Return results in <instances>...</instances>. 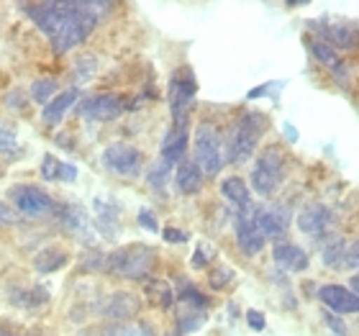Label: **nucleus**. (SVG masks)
Returning a JSON list of instances; mask_svg holds the SVG:
<instances>
[{
  "instance_id": "nucleus-24",
  "label": "nucleus",
  "mask_w": 359,
  "mask_h": 336,
  "mask_svg": "<svg viewBox=\"0 0 359 336\" xmlns=\"http://www.w3.org/2000/svg\"><path fill=\"white\" fill-rule=\"evenodd\" d=\"M205 318H208L205 311H195V308L182 306L177 314V331L180 334H193V331H198L205 323Z\"/></svg>"
},
{
  "instance_id": "nucleus-20",
  "label": "nucleus",
  "mask_w": 359,
  "mask_h": 336,
  "mask_svg": "<svg viewBox=\"0 0 359 336\" xmlns=\"http://www.w3.org/2000/svg\"><path fill=\"white\" fill-rule=\"evenodd\" d=\"M75 100H77V88H69V90H65V93H60L52 103L46 105L44 113H41L44 126H57V123H62L65 116H67V111L75 105Z\"/></svg>"
},
{
  "instance_id": "nucleus-17",
  "label": "nucleus",
  "mask_w": 359,
  "mask_h": 336,
  "mask_svg": "<svg viewBox=\"0 0 359 336\" xmlns=\"http://www.w3.org/2000/svg\"><path fill=\"white\" fill-rule=\"evenodd\" d=\"M272 257H275L277 267L287 269V272H306L308 269V254L298 244L280 241V244L272 247Z\"/></svg>"
},
{
  "instance_id": "nucleus-2",
  "label": "nucleus",
  "mask_w": 359,
  "mask_h": 336,
  "mask_svg": "<svg viewBox=\"0 0 359 336\" xmlns=\"http://www.w3.org/2000/svg\"><path fill=\"white\" fill-rule=\"evenodd\" d=\"M154 260H157V252L151 247H147V244H128V247L113 249L105 257V269L118 277L142 280L154 267Z\"/></svg>"
},
{
  "instance_id": "nucleus-22",
  "label": "nucleus",
  "mask_w": 359,
  "mask_h": 336,
  "mask_svg": "<svg viewBox=\"0 0 359 336\" xmlns=\"http://www.w3.org/2000/svg\"><path fill=\"white\" fill-rule=\"evenodd\" d=\"M144 290H147V298H149L151 306L157 308H172L175 303V290L172 285L167 283V280H149V283L144 285Z\"/></svg>"
},
{
  "instance_id": "nucleus-25",
  "label": "nucleus",
  "mask_w": 359,
  "mask_h": 336,
  "mask_svg": "<svg viewBox=\"0 0 359 336\" xmlns=\"http://www.w3.org/2000/svg\"><path fill=\"white\" fill-rule=\"evenodd\" d=\"M346 257H349V247H346L344 239L331 241V244H326V249H323V264L331 269L346 267Z\"/></svg>"
},
{
  "instance_id": "nucleus-5",
  "label": "nucleus",
  "mask_w": 359,
  "mask_h": 336,
  "mask_svg": "<svg viewBox=\"0 0 359 336\" xmlns=\"http://www.w3.org/2000/svg\"><path fill=\"white\" fill-rule=\"evenodd\" d=\"M195 93H198V80L190 67H180L170 77V108H172L175 121H187L190 108H193Z\"/></svg>"
},
{
  "instance_id": "nucleus-27",
  "label": "nucleus",
  "mask_w": 359,
  "mask_h": 336,
  "mask_svg": "<svg viewBox=\"0 0 359 336\" xmlns=\"http://www.w3.org/2000/svg\"><path fill=\"white\" fill-rule=\"evenodd\" d=\"M177 300H180V306H187V308H195V311H208V298L203 295L201 290H195L193 285H182L177 293Z\"/></svg>"
},
{
  "instance_id": "nucleus-34",
  "label": "nucleus",
  "mask_w": 359,
  "mask_h": 336,
  "mask_svg": "<svg viewBox=\"0 0 359 336\" xmlns=\"http://www.w3.org/2000/svg\"><path fill=\"white\" fill-rule=\"evenodd\" d=\"M0 152H15V128L0 121Z\"/></svg>"
},
{
  "instance_id": "nucleus-7",
  "label": "nucleus",
  "mask_w": 359,
  "mask_h": 336,
  "mask_svg": "<svg viewBox=\"0 0 359 336\" xmlns=\"http://www.w3.org/2000/svg\"><path fill=\"white\" fill-rule=\"evenodd\" d=\"M23 11H26L31 21L36 23L39 31H44L49 41H52L60 34L65 18H67L69 3H29V6H23Z\"/></svg>"
},
{
  "instance_id": "nucleus-38",
  "label": "nucleus",
  "mask_w": 359,
  "mask_h": 336,
  "mask_svg": "<svg viewBox=\"0 0 359 336\" xmlns=\"http://www.w3.org/2000/svg\"><path fill=\"white\" fill-rule=\"evenodd\" d=\"M162 236H165V241H170V244H185V241L190 239V236H187L185 231H180V229H165Z\"/></svg>"
},
{
  "instance_id": "nucleus-6",
  "label": "nucleus",
  "mask_w": 359,
  "mask_h": 336,
  "mask_svg": "<svg viewBox=\"0 0 359 336\" xmlns=\"http://www.w3.org/2000/svg\"><path fill=\"white\" fill-rule=\"evenodd\" d=\"M103 165L121 177H136L142 172L144 154L131 144H113L103 152Z\"/></svg>"
},
{
  "instance_id": "nucleus-13",
  "label": "nucleus",
  "mask_w": 359,
  "mask_h": 336,
  "mask_svg": "<svg viewBox=\"0 0 359 336\" xmlns=\"http://www.w3.org/2000/svg\"><path fill=\"white\" fill-rule=\"evenodd\" d=\"M233 229H236V244H239L241 252L249 254V257L259 254L264 249V244H267V236H264L262 229L255 224L252 216H236Z\"/></svg>"
},
{
  "instance_id": "nucleus-44",
  "label": "nucleus",
  "mask_w": 359,
  "mask_h": 336,
  "mask_svg": "<svg viewBox=\"0 0 359 336\" xmlns=\"http://www.w3.org/2000/svg\"><path fill=\"white\" fill-rule=\"evenodd\" d=\"M349 285H352V290H354V293H357V295H359V275H354L352 280H349Z\"/></svg>"
},
{
  "instance_id": "nucleus-40",
  "label": "nucleus",
  "mask_w": 359,
  "mask_h": 336,
  "mask_svg": "<svg viewBox=\"0 0 359 336\" xmlns=\"http://www.w3.org/2000/svg\"><path fill=\"white\" fill-rule=\"evenodd\" d=\"M326 321H329L331 331L339 336H346V326L341 323V318H337V314H326Z\"/></svg>"
},
{
  "instance_id": "nucleus-33",
  "label": "nucleus",
  "mask_w": 359,
  "mask_h": 336,
  "mask_svg": "<svg viewBox=\"0 0 359 336\" xmlns=\"http://www.w3.org/2000/svg\"><path fill=\"white\" fill-rule=\"evenodd\" d=\"M60 170H62V162L57 157L46 154V157L41 159V177H44L46 182H52V180H60Z\"/></svg>"
},
{
  "instance_id": "nucleus-26",
  "label": "nucleus",
  "mask_w": 359,
  "mask_h": 336,
  "mask_svg": "<svg viewBox=\"0 0 359 336\" xmlns=\"http://www.w3.org/2000/svg\"><path fill=\"white\" fill-rule=\"evenodd\" d=\"M57 80H52V77H41V80H34V85H31V98H34V103L39 105H49L54 100V95H57Z\"/></svg>"
},
{
  "instance_id": "nucleus-32",
  "label": "nucleus",
  "mask_w": 359,
  "mask_h": 336,
  "mask_svg": "<svg viewBox=\"0 0 359 336\" xmlns=\"http://www.w3.org/2000/svg\"><path fill=\"white\" fill-rule=\"evenodd\" d=\"M233 277H236V275H233L231 267H226V264H218L216 272L210 275V288H213V290H224V288L231 283Z\"/></svg>"
},
{
  "instance_id": "nucleus-18",
  "label": "nucleus",
  "mask_w": 359,
  "mask_h": 336,
  "mask_svg": "<svg viewBox=\"0 0 359 336\" xmlns=\"http://www.w3.org/2000/svg\"><path fill=\"white\" fill-rule=\"evenodd\" d=\"M221 193L239 208V216H252V213H255L252 193H249L247 182L241 177H226L224 182H221Z\"/></svg>"
},
{
  "instance_id": "nucleus-35",
  "label": "nucleus",
  "mask_w": 359,
  "mask_h": 336,
  "mask_svg": "<svg viewBox=\"0 0 359 336\" xmlns=\"http://www.w3.org/2000/svg\"><path fill=\"white\" fill-rule=\"evenodd\" d=\"M139 224L144 226V229H147V231H159V224H157V216H154V213H151L149 208H142L139 210Z\"/></svg>"
},
{
  "instance_id": "nucleus-28",
  "label": "nucleus",
  "mask_w": 359,
  "mask_h": 336,
  "mask_svg": "<svg viewBox=\"0 0 359 336\" xmlns=\"http://www.w3.org/2000/svg\"><path fill=\"white\" fill-rule=\"evenodd\" d=\"M49 300V293L36 285V288H31V290H21V293H13V303L18 308H34V306H41Z\"/></svg>"
},
{
  "instance_id": "nucleus-19",
  "label": "nucleus",
  "mask_w": 359,
  "mask_h": 336,
  "mask_svg": "<svg viewBox=\"0 0 359 336\" xmlns=\"http://www.w3.org/2000/svg\"><path fill=\"white\" fill-rule=\"evenodd\" d=\"M175 185L182 195H195L201 193L203 187V170L195 159H182L175 172Z\"/></svg>"
},
{
  "instance_id": "nucleus-10",
  "label": "nucleus",
  "mask_w": 359,
  "mask_h": 336,
  "mask_svg": "<svg viewBox=\"0 0 359 336\" xmlns=\"http://www.w3.org/2000/svg\"><path fill=\"white\" fill-rule=\"evenodd\" d=\"M121 113H123V100L118 95H113V93H100V95L85 98L83 103H80V116L88 121H97V123L118 119Z\"/></svg>"
},
{
  "instance_id": "nucleus-4",
  "label": "nucleus",
  "mask_w": 359,
  "mask_h": 336,
  "mask_svg": "<svg viewBox=\"0 0 359 336\" xmlns=\"http://www.w3.org/2000/svg\"><path fill=\"white\" fill-rule=\"evenodd\" d=\"M195 162L201 165L203 175H210V177L218 175L221 167L226 165L221 134L210 123H201L198 131H195Z\"/></svg>"
},
{
  "instance_id": "nucleus-43",
  "label": "nucleus",
  "mask_w": 359,
  "mask_h": 336,
  "mask_svg": "<svg viewBox=\"0 0 359 336\" xmlns=\"http://www.w3.org/2000/svg\"><path fill=\"white\" fill-rule=\"evenodd\" d=\"M346 267H357L359 269V241H354L349 247V257H346Z\"/></svg>"
},
{
  "instance_id": "nucleus-23",
  "label": "nucleus",
  "mask_w": 359,
  "mask_h": 336,
  "mask_svg": "<svg viewBox=\"0 0 359 336\" xmlns=\"http://www.w3.org/2000/svg\"><path fill=\"white\" fill-rule=\"evenodd\" d=\"M60 216L72 234H88L90 218L80 206H65V208H60Z\"/></svg>"
},
{
  "instance_id": "nucleus-36",
  "label": "nucleus",
  "mask_w": 359,
  "mask_h": 336,
  "mask_svg": "<svg viewBox=\"0 0 359 336\" xmlns=\"http://www.w3.org/2000/svg\"><path fill=\"white\" fill-rule=\"evenodd\" d=\"M18 224V210L11 208L8 203H0V226H13Z\"/></svg>"
},
{
  "instance_id": "nucleus-37",
  "label": "nucleus",
  "mask_w": 359,
  "mask_h": 336,
  "mask_svg": "<svg viewBox=\"0 0 359 336\" xmlns=\"http://www.w3.org/2000/svg\"><path fill=\"white\" fill-rule=\"evenodd\" d=\"M247 321H249V329H255V331H264V326H267V318H264V314H259V311H249Z\"/></svg>"
},
{
  "instance_id": "nucleus-30",
  "label": "nucleus",
  "mask_w": 359,
  "mask_h": 336,
  "mask_svg": "<svg viewBox=\"0 0 359 336\" xmlns=\"http://www.w3.org/2000/svg\"><path fill=\"white\" fill-rule=\"evenodd\" d=\"M311 54L316 57V62H321V65H326V67L337 69V49L334 46H329L326 41H321V39H313L311 41Z\"/></svg>"
},
{
  "instance_id": "nucleus-46",
  "label": "nucleus",
  "mask_w": 359,
  "mask_h": 336,
  "mask_svg": "<svg viewBox=\"0 0 359 336\" xmlns=\"http://www.w3.org/2000/svg\"><path fill=\"white\" fill-rule=\"evenodd\" d=\"M165 336H180V331H170V334H165Z\"/></svg>"
},
{
  "instance_id": "nucleus-47",
  "label": "nucleus",
  "mask_w": 359,
  "mask_h": 336,
  "mask_svg": "<svg viewBox=\"0 0 359 336\" xmlns=\"http://www.w3.org/2000/svg\"><path fill=\"white\" fill-rule=\"evenodd\" d=\"M0 175H3V167H0Z\"/></svg>"
},
{
  "instance_id": "nucleus-16",
  "label": "nucleus",
  "mask_w": 359,
  "mask_h": 336,
  "mask_svg": "<svg viewBox=\"0 0 359 336\" xmlns=\"http://www.w3.org/2000/svg\"><path fill=\"white\" fill-rule=\"evenodd\" d=\"M331 226V210L323 206V203H311L298 213V229L303 234H311V236H318Z\"/></svg>"
},
{
  "instance_id": "nucleus-39",
  "label": "nucleus",
  "mask_w": 359,
  "mask_h": 336,
  "mask_svg": "<svg viewBox=\"0 0 359 336\" xmlns=\"http://www.w3.org/2000/svg\"><path fill=\"white\" fill-rule=\"evenodd\" d=\"M105 267V257L103 254H93V257H83V269H103Z\"/></svg>"
},
{
  "instance_id": "nucleus-3",
  "label": "nucleus",
  "mask_w": 359,
  "mask_h": 336,
  "mask_svg": "<svg viewBox=\"0 0 359 336\" xmlns=\"http://www.w3.org/2000/svg\"><path fill=\"white\" fill-rule=\"evenodd\" d=\"M285 175H287L285 154L277 147H267V149L259 152V157L252 167V187H255L257 195L269 198L277 187L283 185Z\"/></svg>"
},
{
  "instance_id": "nucleus-31",
  "label": "nucleus",
  "mask_w": 359,
  "mask_h": 336,
  "mask_svg": "<svg viewBox=\"0 0 359 336\" xmlns=\"http://www.w3.org/2000/svg\"><path fill=\"white\" fill-rule=\"evenodd\" d=\"M100 336H154L149 329V323H139V326H123V323H113V326H103Z\"/></svg>"
},
{
  "instance_id": "nucleus-1",
  "label": "nucleus",
  "mask_w": 359,
  "mask_h": 336,
  "mask_svg": "<svg viewBox=\"0 0 359 336\" xmlns=\"http://www.w3.org/2000/svg\"><path fill=\"white\" fill-rule=\"evenodd\" d=\"M264 131H267L264 113H257V111L244 113V116L236 121V126H233L231 136H229V142H226V159H229L231 165H244V162H249L257 149V144H259V139L264 136Z\"/></svg>"
},
{
  "instance_id": "nucleus-42",
  "label": "nucleus",
  "mask_w": 359,
  "mask_h": 336,
  "mask_svg": "<svg viewBox=\"0 0 359 336\" xmlns=\"http://www.w3.org/2000/svg\"><path fill=\"white\" fill-rule=\"evenodd\" d=\"M205 264H208V254H205V247L201 244V247H198V252L193 254V267L203 269Z\"/></svg>"
},
{
  "instance_id": "nucleus-15",
  "label": "nucleus",
  "mask_w": 359,
  "mask_h": 336,
  "mask_svg": "<svg viewBox=\"0 0 359 336\" xmlns=\"http://www.w3.org/2000/svg\"><path fill=\"white\" fill-rule=\"evenodd\" d=\"M187 142H190V134H187V121H175L170 131L165 134V142H162V159L175 165V162H182L187 152Z\"/></svg>"
},
{
  "instance_id": "nucleus-29",
  "label": "nucleus",
  "mask_w": 359,
  "mask_h": 336,
  "mask_svg": "<svg viewBox=\"0 0 359 336\" xmlns=\"http://www.w3.org/2000/svg\"><path fill=\"white\" fill-rule=\"evenodd\" d=\"M170 172H172L170 162H165V159L154 162V165L149 167V172H147V182H149L151 190H162V187L170 182Z\"/></svg>"
},
{
  "instance_id": "nucleus-11",
  "label": "nucleus",
  "mask_w": 359,
  "mask_h": 336,
  "mask_svg": "<svg viewBox=\"0 0 359 336\" xmlns=\"http://www.w3.org/2000/svg\"><path fill=\"white\" fill-rule=\"evenodd\" d=\"M318 298L331 314L346 316V314H359V295L352 288H341V285H323L318 290Z\"/></svg>"
},
{
  "instance_id": "nucleus-12",
  "label": "nucleus",
  "mask_w": 359,
  "mask_h": 336,
  "mask_svg": "<svg viewBox=\"0 0 359 336\" xmlns=\"http://www.w3.org/2000/svg\"><path fill=\"white\" fill-rule=\"evenodd\" d=\"M252 218H255V224L262 229V234L269 236V239H280V236H285L287 229H290V213H287V208H280V206H272V208H255Z\"/></svg>"
},
{
  "instance_id": "nucleus-14",
  "label": "nucleus",
  "mask_w": 359,
  "mask_h": 336,
  "mask_svg": "<svg viewBox=\"0 0 359 336\" xmlns=\"http://www.w3.org/2000/svg\"><path fill=\"white\" fill-rule=\"evenodd\" d=\"M321 41H326L334 49H354L359 44V29L349 21H337V23H323L318 26Z\"/></svg>"
},
{
  "instance_id": "nucleus-8",
  "label": "nucleus",
  "mask_w": 359,
  "mask_h": 336,
  "mask_svg": "<svg viewBox=\"0 0 359 336\" xmlns=\"http://www.w3.org/2000/svg\"><path fill=\"white\" fill-rule=\"evenodd\" d=\"M13 203L18 213L23 216H44V213H54L57 210V203L52 201V195L44 193L41 187L36 185H21L13 190Z\"/></svg>"
},
{
  "instance_id": "nucleus-21",
  "label": "nucleus",
  "mask_w": 359,
  "mask_h": 336,
  "mask_svg": "<svg viewBox=\"0 0 359 336\" xmlns=\"http://www.w3.org/2000/svg\"><path fill=\"white\" fill-rule=\"evenodd\" d=\"M69 262V254L60 247H46L34 257V269L41 275H52L57 269H62Z\"/></svg>"
},
{
  "instance_id": "nucleus-41",
  "label": "nucleus",
  "mask_w": 359,
  "mask_h": 336,
  "mask_svg": "<svg viewBox=\"0 0 359 336\" xmlns=\"http://www.w3.org/2000/svg\"><path fill=\"white\" fill-rule=\"evenodd\" d=\"M75 177H77V167L75 165H67V162H62L60 180H65V182H72Z\"/></svg>"
},
{
  "instance_id": "nucleus-9",
  "label": "nucleus",
  "mask_w": 359,
  "mask_h": 336,
  "mask_svg": "<svg viewBox=\"0 0 359 336\" xmlns=\"http://www.w3.org/2000/svg\"><path fill=\"white\" fill-rule=\"evenodd\" d=\"M97 314L105 316V318H111V321H128V318H134L139 311H142V300L139 295L128 290H116L111 295H105L95 308Z\"/></svg>"
},
{
  "instance_id": "nucleus-45",
  "label": "nucleus",
  "mask_w": 359,
  "mask_h": 336,
  "mask_svg": "<svg viewBox=\"0 0 359 336\" xmlns=\"http://www.w3.org/2000/svg\"><path fill=\"white\" fill-rule=\"evenodd\" d=\"M0 336H15V331L11 326H0Z\"/></svg>"
}]
</instances>
